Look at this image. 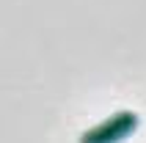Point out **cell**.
<instances>
[{"label":"cell","mask_w":146,"mask_h":143,"mask_svg":"<svg viewBox=\"0 0 146 143\" xmlns=\"http://www.w3.org/2000/svg\"><path fill=\"white\" fill-rule=\"evenodd\" d=\"M138 129V116L132 110H121L113 113L110 119H105L99 127L83 132L80 143H121Z\"/></svg>","instance_id":"cell-1"}]
</instances>
